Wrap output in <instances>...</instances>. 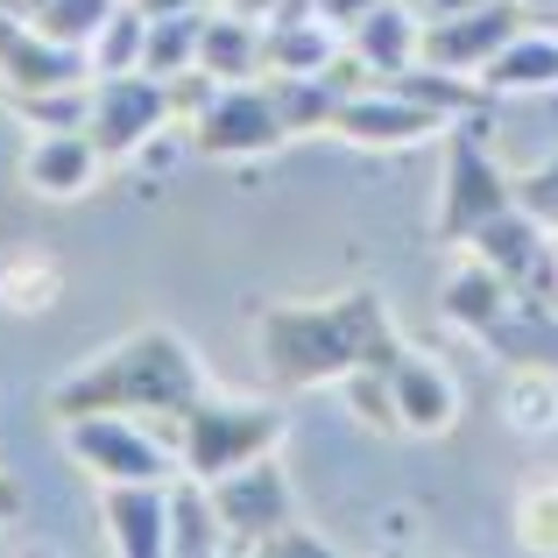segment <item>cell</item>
I'll return each mask as SVG.
<instances>
[{"label": "cell", "mask_w": 558, "mask_h": 558, "mask_svg": "<svg viewBox=\"0 0 558 558\" xmlns=\"http://www.w3.org/2000/svg\"><path fill=\"white\" fill-rule=\"evenodd\" d=\"M396 354H403V340H396V318L375 290L255 304V361L290 396L340 389L354 368H389Z\"/></svg>", "instance_id": "cell-1"}, {"label": "cell", "mask_w": 558, "mask_h": 558, "mask_svg": "<svg viewBox=\"0 0 558 558\" xmlns=\"http://www.w3.org/2000/svg\"><path fill=\"white\" fill-rule=\"evenodd\" d=\"M198 396H205L198 347H191L184 332H170V326H135V332H121L113 347L85 354L78 368L43 396V410H50L57 424L121 410V417H142V424L156 417V432H163V424H178Z\"/></svg>", "instance_id": "cell-2"}, {"label": "cell", "mask_w": 558, "mask_h": 558, "mask_svg": "<svg viewBox=\"0 0 558 558\" xmlns=\"http://www.w3.org/2000/svg\"><path fill=\"white\" fill-rule=\"evenodd\" d=\"M283 432H290L283 403H262V396H219V389H205L178 424H163L178 466L198 474V481H219V474H233V466L276 452Z\"/></svg>", "instance_id": "cell-3"}, {"label": "cell", "mask_w": 558, "mask_h": 558, "mask_svg": "<svg viewBox=\"0 0 558 558\" xmlns=\"http://www.w3.org/2000/svg\"><path fill=\"white\" fill-rule=\"evenodd\" d=\"M438 142H446V184H438L432 233H438V247H466L495 213L517 205V178H509V170L495 163V149H488V113L452 121Z\"/></svg>", "instance_id": "cell-4"}, {"label": "cell", "mask_w": 558, "mask_h": 558, "mask_svg": "<svg viewBox=\"0 0 558 558\" xmlns=\"http://www.w3.org/2000/svg\"><path fill=\"white\" fill-rule=\"evenodd\" d=\"M170 121H178L170 78H156V71H99L93 78V121H85V135L99 142L107 163L142 156L156 135H170Z\"/></svg>", "instance_id": "cell-5"}, {"label": "cell", "mask_w": 558, "mask_h": 558, "mask_svg": "<svg viewBox=\"0 0 558 558\" xmlns=\"http://www.w3.org/2000/svg\"><path fill=\"white\" fill-rule=\"evenodd\" d=\"M191 149L198 156H219V163H255V156L283 149L290 128L269 99V78H241V85H213L205 107L191 113Z\"/></svg>", "instance_id": "cell-6"}, {"label": "cell", "mask_w": 558, "mask_h": 558, "mask_svg": "<svg viewBox=\"0 0 558 558\" xmlns=\"http://www.w3.org/2000/svg\"><path fill=\"white\" fill-rule=\"evenodd\" d=\"M71 460L93 481H170L178 474V452H170L163 432H149L142 417H121V410H99V417H71L64 424Z\"/></svg>", "instance_id": "cell-7"}, {"label": "cell", "mask_w": 558, "mask_h": 558, "mask_svg": "<svg viewBox=\"0 0 558 558\" xmlns=\"http://www.w3.org/2000/svg\"><path fill=\"white\" fill-rule=\"evenodd\" d=\"M481 262H488L495 276H502L509 290H517V304H537V312H558V233L537 227L523 205H509V213H495L488 227L474 233Z\"/></svg>", "instance_id": "cell-8"}, {"label": "cell", "mask_w": 558, "mask_h": 558, "mask_svg": "<svg viewBox=\"0 0 558 558\" xmlns=\"http://www.w3.org/2000/svg\"><path fill=\"white\" fill-rule=\"evenodd\" d=\"M213 502H219V517H227L233 551H255L269 531H283V523L298 517V488H290V474H283L276 452H262V460L219 474L213 481Z\"/></svg>", "instance_id": "cell-9"}, {"label": "cell", "mask_w": 558, "mask_h": 558, "mask_svg": "<svg viewBox=\"0 0 558 558\" xmlns=\"http://www.w3.org/2000/svg\"><path fill=\"white\" fill-rule=\"evenodd\" d=\"M446 113H432L424 99L396 93V85H368V93L340 99V121H332V135L354 142V149H417V142L446 135Z\"/></svg>", "instance_id": "cell-10"}, {"label": "cell", "mask_w": 558, "mask_h": 558, "mask_svg": "<svg viewBox=\"0 0 558 558\" xmlns=\"http://www.w3.org/2000/svg\"><path fill=\"white\" fill-rule=\"evenodd\" d=\"M85 78H93V50H71L22 14H0V93H43V85H85Z\"/></svg>", "instance_id": "cell-11"}, {"label": "cell", "mask_w": 558, "mask_h": 558, "mask_svg": "<svg viewBox=\"0 0 558 558\" xmlns=\"http://www.w3.org/2000/svg\"><path fill=\"white\" fill-rule=\"evenodd\" d=\"M99 523L121 558H170V481H99Z\"/></svg>", "instance_id": "cell-12"}, {"label": "cell", "mask_w": 558, "mask_h": 558, "mask_svg": "<svg viewBox=\"0 0 558 558\" xmlns=\"http://www.w3.org/2000/svg\"><path fill=\"white\" fill-rule=\"evenodd\" d=\"M389 396H396V424L417 438H446L460 424V381L446 375V361L432 354H396L389 361Z\"/></svg>", "instance_id": "cell-13"}, {"label": "cell", "mask_w": 558, "mask_h": 558, "mask_svg": "<svg viewBox=\"0 0 558 558\" xmlns=\"http://www.w3.org/2000/svg\"><path fill=\"white\" fill-rule=\"evenodd\" d=\"M99 170H107V156H99V142L85 128H57V135H36L22 149V184L36 198H57V205L85 198L99 184Z\"/></svg>", "instance_id": "cell-14"}, {"label": "cell", "mask_w": 558, "mask_h": 558, "mask_svg": "<svg viewBox=\"0 0 558 558\" xmlns=\"http://www.w3.org/2000/svg\"><path fill=\"white\" fill-rule=\"evenodd\" d=\"M347 43L361 50V64H368L375 78H396V71H410L424 57V14L410 8V0H375V8L347 28Z\"/></svg>", "instance_id": "cell-15"}, {"label": "cell", "mask_w": 558, "mask_h": 558, "mask_svg": "<svg viewBox=\"0 0 558 558\" xmlns=\"http://www.w3.org/2000/svg\"><path fill=\"white\" fill-rule=\"evenodd\" d=\"M64 304V262L36 241H8L0 247V312L8 318H43Z\"/></svg>", "instance_id": "cell-16"}, {"label": "cell", "mask_w": 558, "mask_h": 558, "mask_svg": "<svg viewBox=\"0 0 558 558\" xmlns=\"http://www.w3.org/2000/svg\"><path fill=\"white\" fill-rule=\"evenodd\" d=\"M509 304H517V290H509L502 276L474 255V247H466V262L446 276V283H438V318H446L452 332H466V340H481V332H488Z\"/></svg>", "instance_id": "cell-17"}, {"label": "cell", "mask_w": 558, "mask_h": 558, "mask_svg": "<svg viewBox=\"0 0 558 558\" xmlns=\"http://www.w3.org/2000/svg\"><path fill=\"white\" fill-rule=\"evenodd\" d=\"M332 50H340V28L326 14H276V22H262V78L326 71Z\"/></svg>", "instance_id": "cell-18"}, {"label": "cell", "mask_w": 558, "mask_h": 558, "mask_svg": "<svg viewBox=\"0 0 558 558\" xmlns=\"http://www.w3.org/2000/svg\"><path fill=\"white\" fill-rule=\"evenodd\" d=\"M219 551H233V537L213 502V481L178 466L170 474V558H219Z\"/></svg>", "instance_id": "cell-19"}, {"label": "cell", "mask_w": 558, "mask_h": 558, "mask_svg": "<svg viewBox=\"0 0 558 558\" xmlns=\"http://www.w3.org/2000/svg\"><path fill=\"white\" fill-rule=\"evenodd\" d=\"M198 71H213L219 85L262 78V22L255 14H233L213 0V22H205V43H198Z\"/></svg>", "instance_id": "cell-20"}, {"label": "cell", "mask_w": 558, "mask_h": 558, "mask_svg": "<svg viewBox=\"0 0 558 558\" xmlns=\"http://www.w3.org/2000/svg\"><path fill=\"white\" fill-rule=\"evenodd\" d=\"M488 78V93H551L558 85V28H523V36H509L502 50H495V64L481 71Z\"/></svg>", "instance_id": "cell-21"}, {"label": "cell", "mask_w": 558, "mask_h": 558, "mask_svg": "<svg viewBox=\"0 0 558 558\" xmlns=\"http://www.w3.org/2000/svg\"><path fill=\"white\" fill-rule=\"evenodd\" d=\"M502 368H558V312H537V304H509L488 332H481Z\"/></svg>", "instance_id": "cell-22"}, {"label": "cell", "mask_w": 558, "mask_h": 558, "mask_svg": "<svg viewBox=\"0 0 558 558\" xmlns=\"http://www.w3.org/2000/svg\"><path fill=\"white\" fill-rule=\"evenodd\" d=\"M495 410H502L509 432L551 438V432H558V368H502Z\"/></svg>", "instance_id": "cell-23"}, {"label": "cell", "mask_w": 558, "mask_h": 558, "mask_svg": "<svg viewBox=\"0 0 558 558\" xmlns=\"http://www.w3.org/2000/svg\"><path fill=\"white\" fill-rule=\"evenodd\" d=\"M269 99H276V113H283L290 142H298V135H318V128L340 121L347 93L326 78V71H298V78H269Z\"/></svg>", "instance_id": "cell-24"}, {"label": "cell", "mask_w": 558, "mask_h": 558, "mask_svg": "<svg viewBox=\"0 0 558 558\" xmlns=\"http://www.w3.org/2000/svg\"><path fill=\"white\" fill-rule=\"evenodd\" d=\"M205 22H213V8L149 14V50H142V71H156V78H178V71H198Z\"/></svg>", "instance_id": "cell-25"}, {"label": "cell", "mask_w": 558, "mask_h": 558, "mask_svg": "<svg viewBox=\"0 0 558 558\" xmlns=\"http://www.w3.org/2000/svg\"><path fill=\"white\" fill-rule=\"evenodd\" d=\"M8 113L28 128V135L85 128V121H93V78H85V85H43V93H8Z\"/></svg>", "instance_id": "cell-26"}, {"label": "cell", "mask_w": 558, "mask_h": 558, "mask_svg": "<svg viewBox=\"0 0 558 558\" xmlns=\"http://www.w3.org/2000/svg\"><path fill=\"white\" fill-rule=\"evenodd\" d=\"M509 523H517V545L523 551L558 558V474H531V481H523Z\"/></svg>", "instance_id": "cell-27"}, {"label": "cell", "mask_w": 558, "mask_h": 558, "mask_svg": "<svg viewBox=\"0 0 558 558\" xmlns=\"http://www.w3.org/2000/svg\"><path fill=\"white\" fill-rule=\"evenodd\" d=\"M142 50H149V8L142 0H121L107 14V28L93 36V78L99 71H142Z\"/></svg>", "instance_id": "cell-28"}, {"label": "cell", "mask_w": 558, "mask_h": 558, "mask_svg": "<svg viewBox=\"0 0 558 558\" xmlns=\"http://www.w3.org/2000/svg\"><path fill=\"white\" fill-rule=\"evenodd\" d=\"M121 8V0H43L28 22L43 28V36H57V43H71V50H93V36L107 28V14Z\"/></svg>", "instance_id": "cell-29"}, {"label": "cell", "mask_w": 558, "mask_h": 558, "mask_svg": "<svg viewBox=\"0 0 558 558\" xmlns=\"http://www.w3.org/2000/svg\"><path fill=\"white\" fill-rule=\"evenodd\" d=\"M340 403L354 410V424H368V432H403V424H396V396H389V368H354L340 381Z\"/></svg>", "instance_id": "cell-30"}, {"label": "cell", "mask_w": 558, "mask_h": 558, "mask_svg": "<svg viewBox=\"0 0 558 558\" xmlns=\"http://www.w3.org/2000/svg\"><path fill=\"white\" fill-rule=\"evenodd\" d=\"M517 205L537 219V227H551L558 233V156L551 163H537V170H523L517 178Z\"/></svg>", "instance_id": "cell-31"}, {"label": "cell", "mask_w": 558, "mask_h": 558, "mask_svg": "<svg viewBox=\"0 0 558 558\" xmlns=\"http://www.w3.org/2000/svg\"><path fill=\"white\" fill-rule=\"evenodd\" d=\"M247 558H332V545H326L318 531H304L298 517H290L283 531H269V537H262V545L247 551Z\"/></svg>", "instance_id": "cell-32"}, {"label": "cell", "mask_w": 558, "mask_h": 558, "mask_svg": "<svg viewBox=\"0 0 558 558\" xmlns=\"http://www.w3.org/2000/svg\"><path fill=\"white\" fill-rule=\"evenodd\" d=\"M219 8H233V14H255V22H269V8H276V0H219Z\"/></svg>", "instance_id": "cell-33"}, {"label": "cell", "mask_w": 558, "mask_h": 558, "mask_svg": "<svg viewBox=\"0 0 558 558\" xmlns=\"http://www.w3.org/2000/svg\"><path fill=\"white\" fill-rule=\"evenodd\" d=\"M36 8H43V0H0V14H22V22H28Z\"/></svg>", "instance_id": "cell-34"}, {"label": "cell", "mask_w": 558, "mask_h": 558, "mask_svg": "<svg viewBox=\"0 0 558 558\" xmlns=\"http://www.w3.org/2000/svg\"><path fill=\"white\" fill-rule=\"evenodd\" d=\"M523 8H531L537 22H545V14H558V0H523Z\"/></svg>", "instance_id": "cell-35"}]
</instances>
